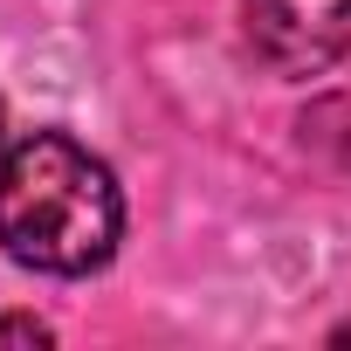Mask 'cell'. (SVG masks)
<instances>
[{
    "instance_id": "obj_1",
    "label": "cell",
    "mask_w": 351,
    "mask_h": 351,
    "mask_svg": "<svg viewBox=\"0 0 351 351\" xmlns=\"http://www.w3.org/2000/svg\"><path fill=\"white\" fill-rule=\"evenodd\" d=\"M124 193L110 165L69 131H35L0 158V241L21 269L90 276L117 255Z\"/></svg>"
},
{
    "instance_id": "obj_2",
    "label": "cell",
    "mask_w": 351,
    "mask_h": 351,
    "mask_svg": "<svg viewBox=\"0 0 351 351\" xmlns=\"http://www.w3.org/2000/svg\"><path fill=\"white\" fill-rule=\"evenodd\" d=\"M241 8L255 49L289 76H310L351 49V0H241Z\"/></svg>"
},
{
    "instance_id": "obj_3",
    "label": "cell",
    "mask_w": 351,
    "mask_h": 351,
    "mask_svg": "<svg viewBox=\"0 0 351 351\" xmlns=\"http://www.w3.org/2000/svg\"><path fill=\"white\" fill-rule=\"evenodd\" d=\"M0 344H49V324H35V317H0Z\"/></svg>"
},
{
    "instance_id": "obj_4",
    "label": "cell",
    "mask_w": 351,
    "mask_h": 351,
    "mask_svg": "<svg viewBox=\"0 0 351 351\" xmlns=\"http://www.w3.org/2000/svg\"><path fill=\"white\" fill-rule=\"evenodd\" d=\"M0 158H8V110H0Z\"/></svg>"
}]
</instances>
